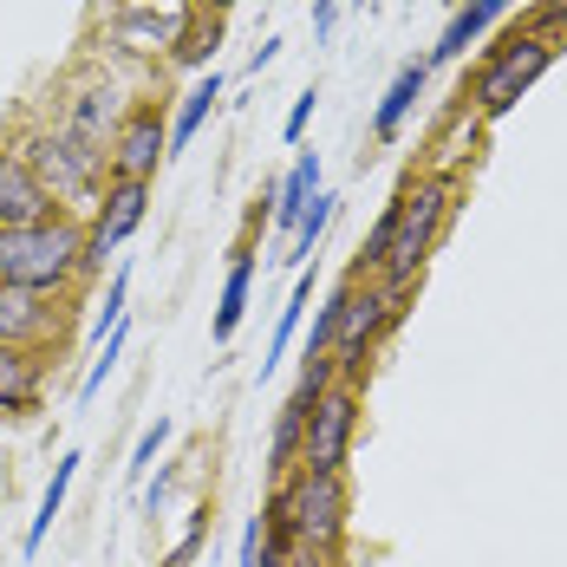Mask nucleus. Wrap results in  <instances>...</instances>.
I'll list each match as a JSON object with an SVG mask.
<instances>
[{"label": "nucleus", "mask_w": 567, "mask_h": 567, "mask_svg": "<svg viewBox=\"0 0 567 567\" xmlns=\"http://www.w3.org/2000/svg\"><path fill=\"white\" fill-rule=\"evenodd\" d=\"M176 33H183V20H157L151 7H131V13L117 20V40H144L137 53H171Z\"/></svg>", "instance_id": "20"}, {"label": "nucleus", "mask_w": 567, "mask_h": 567, "mask_svg": "<svg viewBox=\"0 0 567 567\" xmlns=\"http://www.w3.org/2000/svg\"><path fill=\"white\" fill-rule=\"evenodd\" d=\"M53 189L33 176V164L20 151H0V228H33L53 223Z\"/></svg>", "instance_id": "10"}, {"label": "nucleus", "mask_w": 567, "mask_h": 567, "mask_svg": "<svg viewBox=\"0 0 567 567\" xmlns=\"http://www.w3.org/2000/svg\"><path fill=\"white\" fill-rule=\"evenodd\" d=\"M40 379H47V359L33 346H0V411H27L40 398Z\"/></svg>", "instance_id": "13"}, {"label": "nucleus", "mask_w": 567, "mask_h": 567, "mask_svg": "<svg viewBox=\"0 0 567 567\" xmlns=\"http://www.w3.org/2000/svg\"><path fill=\"white\" fill-rule=\"evenodd\" d=\"M451 216V183H404L398 189V228H392V248H385V287H404L417 268H424V255L437 248V228Z\"/></svg>", "instance_id": "3"}, {"label": "nucleus", "mask_w": 567, "mask_h": 567, "mask_svg": "<svg viewBox=\"0 0 567 567\" xmlns=\"http://www.w3.org/2000/svg\"><path fill=\"white\" fill-rule=\"evenodd\" d=\"M20 157L33 164V176L53 189V203H85V196H99V183H105V151L99 144H85V137H72L65 124L59 131H33L27 144H20Z\"/></svg>", "instance_id": "4"}, {"label": "nucleus", "mask_w": 567, "mask_h": 567, "mask_svg": "<svg viewBox=\"0 0 567 567\" xmlns=\"http://www.w3.org/2000/svg\"><path fill=\"white\" fill-rule=\"evenodd\" d=\"M228 7H235V0H203V13H216V20H223Z\"/></svg>", "instance_id": "32"}, {"label": "nucleus", "mask_w": 567, "mask_h": 567, "mask_svg": "<svg viewBox=\"0 0 567 567\" xmlns=\"http://www.w3.org/2000/svg\"><path fill=\"white\" fill-rule=\"evenodd\" d=\"M255 561H261V515L241 528V567H255Z\"/></svg>", "instance_id": "29"}, {"label": "nucleus", "mask_w": 567, "mask_h": 567, "mask_svg": "<svg viewBox=\"0 0 567 567\" xmlns=\"http://www.w3.org/2000/svg\"><path fill=\"white\" fill-rule=\"evenodd\" d=\"M333 209H340V196H327V189L307 203V216H300V228H293V255H287V261H307V255L320 248V235H327V223H333Z\"/></svg>", "instance_id": "23"}, {"label": "nucleus", "mask_w": 567, "mask_h": 567, "mask_svg": "<svg viewBox=\"0 0 567 567\" xmlns=\"http://www.w3.org/2000/svg\"><path fill=\"white\" fill-rule=\"evenodd\" d=\"M307 411L313 404H300V398H287L281 417H275V451H268V470H287L293 456H300V431H307Z\"/></svg>", "instance_id": "22"}, {"label": "nucleus", "mask_w": 567, "mask_h": 567, "mask_svg": "<svg viewBox=\"0 0 567 567\" xmlns=\"http://www.w3.org/2000/svg\"><path fill=\"white\" fill-rule=\"evenodd\" d=\"M515 0H463L451 20H444V33H437V47H431V59L424 65H456V59L470 53V40H483L503 13H509Z\"/></svg>", "instance_id": "11"}, {"label": "nucleus", "mask_w": 567, "mask_h": 567, "mask_svg": "<svg viewBox=\"0 0 567 567\" xmlns=\"http://www.w3.org/2000/svg\"><path fill=\"white\" fill-rule=\"evenodd\" d=\"M85 268V228L53 216V223L33 228H0V287H20V293H59Z\"/></svg>", "instance_id": "1"}, {"label": "nucleus", "mask_w": 567, "mask_h": 567, "mask_svg": "<svg viewBox=\"0 0 567 567\" xmlns=\"http://www.w3.org/2000/svg\"><path fill=\"white\" fill-rule=\"evenodd\" d=\"M144 209H151V183H112L105 189V209L85 228V268H105V255L124 248L144 228Z\"/></svg>", "instance_id": "9"}, {"label": "nucleus", "mask_w": 567, "mask_h": 567, "mask_svg": "<svg viewBox=\"0 0 567 567\" xmlns=\"http://www.w3.org/2000/svg\"><path fill=\"white\" fill-rule=\"evenodd\" d=\"M65 131L105 151L112 144V85H79L72 105H65Z\"/></svg>", "instance_id": "16"}, {"label": "nucleus", "mask_w": 567, "mask_h": 567, "mask_svg": "<svg viewBox=\"0 0 567 567\" xmlns=\"http://www.w3.org/2000/svg\"><path fill=\"white\" fill-rule=\"evenodd\" d=\"M392 313H398L392 287H352L346 281L340 327H333V365H340V372H365V352H372V340L392 327Z\"/></svg>", "instance_id": "7"}, {"label": "nucleus", "mask_w": 567, "mask_h": 567, "mask_svg": "<svg viewBox=\"0 0 567 567\" xmlns=\"http://www.w3.org/2000/svg\"><path fill=\"white\" fill-rule=\"evenodd\" d=\"M248 287H255V255H235V268H228V281H223V300H216V340H235V327L248 313Z\"/></svg>", "instance_id": "19"}, {"label": "nucleus", "mask_w": 567, "mask_h": 567, "mask_svg": "<svg viewBox=\"0 0 567 567\" xmlns=\"http://www.w3.org/2000/svg\"><path fill=\"white\" fill-rule=\"evenodd\" d=\"M333 27H340V0H313V40L320 47L333 40Z\"/></svg>", "instance_id": "28"}, {"label": "nucleus", "mask_w": 567, "mask_h": 567, "mask_svg": "<svg viewBox=\"0 0 567 567\" xmlns=\"http://www.w3.org/2000/svg\"><path fill=\"white\" fill-rule=\"evenodd\" d=\"M124 7H144V0H124Z\"/></svg>", "instance_id": "33"}, {"label": "nucleus", "mask_w": 567, "mask_h": 567, "mask_svg": "<svg viewBox=\"0 0 567 567\" xmlns=\"http://www.w3.org/2000/svg\"><path fill=\"white\" fill-rule=\"evenodd\" d=\"M424 79H431L424 59H411V65H398L392 72V85H385V99H379V112H372V137H379V144H392L398 131H404L411 105L424 99Z\"/></svg>", "instance_id": "12"}, {"label": "nucleus", "mask_w": 567, "mask_h": 567, "mask_svg": "<svg viewBox=\"0 0 567 567\" xmlns=\"http://www.w3.org/2000/svg\"><path fill=\"white\" fill-rule=\"evenodd\" d=\"M268 528H275V542H300V548H333L346 535V489L340 476H327V470H300L293 483L275 489V503L261 515Z\"/></svg>", "instance_id": "2"}, {"label": "nucleus", "mask_w": 567, "mask_h": 567, "mask_svg": "<svg viewBox=\"0 0 567 567\" xmlns=\"http://www.w3.org/2000/svg\"><path fill=\"white\" fill-rule=\"evenodd\" d=\"M307 300H313V275H300L293 281V293H287V307H281V327H275V346H268V359H261V372L281 359L287 346H293V333H300V313H307Z\"/></svg>", "instance_id": "24"}, {"label": "nucleus", "mask_w": 567, "mask_h": 567, "mask_svg": "<svg viewBox=\"0 0 567 567\" xmlns=\"http://www.w3.org/2000/svg\"><path fill=\"white\" fill-rule=\"evenodd\" d=\"M164 444H171V417H157V424H151V431L137 437V451H131V483H137V476L151 470V456L164 451Z\"/></svg>", "instance_id": "26"}, {"label": "nucleus", "mask_w": 567, "mask_h": 567, "mask_svg": "<svg viewBox=\"0 0 567 567\" xmlns=\"http://www.w3.org/2000/svg\"><path fill=\"white\" fill-rule=\"evenodd\" d=\"M124 300H131V268H117L112 287H105V307H99V320H92V333L105 340L112 327H124Z\"/></svg>", "instance_id": "25"}, {"label": "nucleus", "mask_w": 567, "mask_h": 567, "mask_svg": "<svg viewBox=\"0 0 567 567\" xmlns=\"http://www.w3.org/2000/svg\"><path fill=\"white\" fill-rule=\"evenodd\" d=\"M79 463H85L79 451H65V456L53 463V483H47V496H40V515H33V528H27V555H40L47 528L59 522V509H65V489H72V476H79Z\"/></svg>", "instance_id": "18"}, {"label": "nucleus", "mask_w": 567, "mask_h": 567, "mask_svg": "<svg viewBox=\"0 0 567 567\" xmlns=\"http://www.w3.org/2000/svg\"><path fill=\"white\" fill-rule=\"evenodd\" d=\"M53 307L40 293H20V287H0V346H33L47 333Z\"/></svg>", "instance_id": "14"}, {"label": "nucleus", "mask_w": 567, "mask_h": 567, "mask_svg": "<svg viewBox=\"0 0 567 567\" xmlns=\"http://www.w3.org/2000/svg\"><path fill=\"white\" fill-rule=\"evenodd\" d=\"M216 99H223V79H216V72H209V79H196V85L183 92V112L171 117V157H176V151H189V137L203 131V117L216 112Z\"/></svg>", "instance_id": "17"}, {"label": "nucleus", "mask_w": 567, "mask_h": 567, "mask_svg": "<svg viewBox=\"0 0 567 567\" xmlns=\"http://www.w3.org/2000/svg\"><path fill=\"white\" fill-rule=\"evenodd\" d=\"M275 53H281V40H261V47H255V59H248V65L261 72V65H275Z\"/></svg>", "instance_id": "31"}, {"label": "nucleus", "mask_w": 567, "mask_h": 567, "mask_svg": "<svg viewBox=\"0 0 567 567\" xmlns=\"http://www.w3.org/2000/svg\"><path fill=\"white\" fill-rule=\"evenodd\" d=\"M313 105H320V92H313V85H307V92H300V99H293V112H287V144H300V131H307V124H313Z\"/></svg>", "instance_id": "27"}, {"label": "nucleus", "mask_w": 567, "mask_h": 567, "mask_svg": "<svg viewBox=\"0 0 567 567\" xmlns=\"http://www.w3.org/2000/svg\"><path fill=\"white\" fill-rule=\"evenodd\" d=\"M555 53H561V47H555L548 33H509L496 53L476 65V92H470V99H476V112H483V117H503L515 99H522V92H528L548 65H555Z\"/></svg>", "instance_id": "5"}, {"label": "nucleus", "mask_w": 567, "mask_h": 567, "mask_svg": "<svg viewBox=\"0 0 567 567\" xmlns=\"http://www.w3.org/2000/svg\"><path fill=\"white\" fill-rule=\"evenodd\" d=\"M320 196V151H307L293 171H287V183L275 189V209H268V223L275 228H300V216H307V203Z\"/></svg>", "instance_id": "15"}, {"label": "nucleus", "mask_w": 567, "mask_h": 567, "mask_svg": "<svg viewBox=\"0 0 567 567\" xmlns=\"http://www.w3.org/2000/svg\"><path fill=\"white\" fill-rule=\"evenodd\" d=\"M171 483H176V476H157V483H151V489H144V503H151V515L164 509V496H171Z\"/></svg>", "instance_id": "30"}, {"label": "nucleus", "mask_w": 567, "mask_h": 567, "mask_svg": "<svg viewBox=\"0 0 567 567\" xmlns=\"http://www.w3.org/2000/svg\"><path fill=\"white\" fill-rule=\"evenodd\" d=\"M352 424H359V398H352V385H333V392L313 398L307 431H300V470H327V476H340L346 444H352Z\"/></svg>", "instance_id": "8"}, {"label": "nucleus", "mask_w": 567, "mask_h": 567, "mask_svg": "<svg viewBox=\"0 0 567 567\" xmlns=\"http://www.w3.org/2000/svg\"><path fill=\"white\" fill-rule=\"evenodd\" d=\"M216 47H223V20H216V13H196V20L176 33L171 59H183V65H203V59H216Z\"/></svg>", "instance_id": "21"}, {"label": "nucleus", "mask_w": 567, "mask_h": 567, "mask_svg": "<svg viewBox=\"0 0 567 567\" xmlns=\"http://www.w3.org/2000/svg\"><path fill=\"white\" fill-rule=\"evenodd\" d=\"M164 157H171V112H164V99H137L112 124V151H105L112 183H151Z\"/></svg>", "instance_id": "6"}]
</instances>
